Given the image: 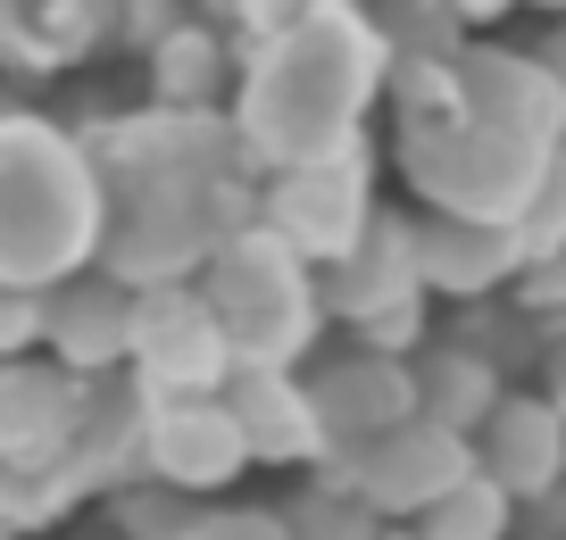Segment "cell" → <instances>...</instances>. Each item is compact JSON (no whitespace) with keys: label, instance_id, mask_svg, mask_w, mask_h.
Listing matches in <instances>:
<instances>
[{"label":"cell","instance_id":"obj_1","mask_svg":"<svg viewBox=\"0 0 566 540\" xmlns=\"http://www.w3.org/2000/svg\"><path fill=\"white\" fill-rule=\"evenodd\" d=\"M391 167L424 200V216L459 225H516L549 158L566 150V100L533 51L459 42L433 59H391Z\"/></svg>","mask_w":566,"mask_h":540},{"label":"cell","instance_id":"obj_2","mask_svg":"<svg viewBox=\"0 0 566 540\" xmlns=\"http://www.w3.org/2000/svg\"><path fill=\"white\" fill-rule=\"evenodd\" d=\"M101 183V266L125 292L192 283L233 233L259 216V174L242 167L226 117H167L134 108L92 134H75Z\"/></svg>","mask_w":566,"mask_h":540},{"label":"cell","instance_id":"obj_3","mask_svg":"<svg viewBox=\"0 0 566 540\" xmlns=\"http://www.w3.org/2000/svg\"><path fill=\"white\" fill-rule=\"evenodd\" d=\"M217 34L233 51L226 134L259 183L367 141V117L391 75V42L375 34V9H342V0H317V9H233Z\"/></svg>","mask_w":566,"mask_h":540},{"label":"cell","instance_id":"obj_4","mask_svg":"<svg viewBox=\"0 0 566 540\" xmlns=\"http://www.w3.org/2000/svg\"><path fill=\"white\" fill-rule=\"evenodd\" d=\"M101 250V183L75 125L42 108H0V283L51 292Z\"/></svg>","mask_w":566,"mask_h":540},{"label":"cell","instance_id":"obj_5","mask_svg":"<svg viewBox=\"0 0 566 540\" xmlns=\"http://www.w3.org/2000/svg\"><path fill=\"white\" fill-rule=\"evenodd\" d=\"M209 325L226 332V358L233 367H259V374H301V358L317 349L325 332V299L317 275H308L275 233L242 225L209 266L192 275Z\"/></svg>","mask_w":566,"mask_h":540},{"label":"cell","instance_id":"obj_6","mask_svg":"<svg viewBox=\"0 0 566 540\" xmlns=\"http://www.w3.org/2000/svg\"><path fill=\"white\" fill-rule=\"evenodd\" d=\"M317 299H325V325H350L358 349L375 358H417L433 332H424V283H417V250H408V216L400 209H375L358 250L342 266L317 275Z\"/></svg>","mask_w":566,"mask_h":540},{"label":"cell","instance_id":"obj_7","mask_svg":"<svg viewBox=\"0 0 566 540\" xmlns=\"http://www.w3.org/2000/svg\"><path fill=\"white\" fill-rule=\"evenodd\" d=\"M375 209H384V200H375V141H358V150L317 158V167L266 174V183H259V216H250V225L275 233L308 275H325V266H342L358 250V233H367Z\"/></svg>","mask_w":566,"mask_h":540},{"label":"cell","instance_id":"obj_8","mask_svg":"<svg viewBox=\"0 0 566 540\" xmlns=\"http://www.w3.org/2000/svg\"><path fill=\"white\" fill-rule=\"evenodd\" d=\"M233 374L226 332L209 325L192 283L167 292H134V341H125V383L150 407H184V400H217Z\"/></svg>","mask_w":566,"mask_h":540},{"label":"cell","instance_id":"obj_9","mask_svg":"<svg viewBox=\"0 0 566 540\" xmlns=\"http://www.w3.org/2000/svg\"><path fill=\"white\" fill-rule=\"evenodd\" d=\"M467 474H475V449H467V441L433 433V424H400V433L367 441V449H350V457H325L308 483L350 490V499L367 507L375 523H391V516L417 523L424 507L442 499V490H459Z\"/></svg>","mask_w":566,"mask_h":540},{"label":"cell","instance_id":"obj_10","mask_svg":"<svg viewBox=\"0 0 566 540\" xmlns=\"http://www.w3.org/2000/svg\"><path fill=\"white\" fill-rule=\"evenodd\" d=\"M301 391H308V416H317V433H325L334 457H350V449H367V441L417 424V374H408V358L342 349V358H325L317 374H301Z\"/></svg>","mask_w":566,"mask_h":540},{"label":"cell","instance_id":"obj_11","mask_svg":"<svg viewBox=\"0 0 566 540\" xmlns=\"http://www.w3.org/2000/svg\"><path fill=\"white\" fill-rule=\"evenodd\" d=\"M125 341H134V292L108 283L101 266L51 283L42 292V358L75 383H108L125 374Z\"/></svg>","mask_w":566,"mask_h":540},{"label":"cell","instance_id":"obj_12","mask_svg":"<svg viewBox=\"0 0 566 540\" xmlns=\"http://www.w3.org/2000/svg\"><path fill=\"white\" fill-rule=\"evenodd\" d=\"M242 433H233V416L217 400H184V407H150V424H142V483L176 490V499H209V490L242 483Z\"/></svg>","mask_w":566,"mask_h":540},{"label":"cell","instance_id":"obj_13","mask_svg":"<svg viewBox=\"0 0 566 540\" xmlns=\"http://www.w3.org/2000/svg\"><path fill=\"white\" fill-rule=\"evenodd\" d=\"M467 449H475V474L509 507H542L549 490H566V424L549 416L542 391H509Z\"/></svg>","mask_w":566,"mask_h":540},{"label":"cell","instance_id":"obj_14","mask_svg":"<svg viewBox=\"0 0 566 540\" xmlns=\"http://www.w3.org/2000/svg\"><path fill=\"white\" fill-rule=\"evenodd\" d=\"M84 391L75 374H59L51 358H9L0 367V466H25V474H59L75 424H84Z\"/></svg>","mask_w":566,"mask_h":540},{"label":"cell","instance_id":"obj_15","mask_svg":"<svg viewBox=\"0 0 566 540\" xmlns=\"http://www.w3.org/2000/svg\"><path fill=\"white\" fill-rule=\"evenodd\" d=\"M142 424H150V400L125 374L84 391V424H75L67 457H59V483L75 490V507H101L108 490L142 483Z\"/></svg>","mask_w":566,"mask_h":540},{"label":"cell","instance_id":"obj_16","mask_svg":"<svg viewBox=\"0 0 566 540\" xmlns=\"http://www.w3.org/2000/svg\"><path fill=\"white\" fill-rule=\"evenodd\" d=\"M408 250L424 299H459V308H492L525 266L509 225H459V216H408Z\"/></svg>","mask_w":566,"mask_h":540},{"label":"cell","instance_id":"obj_17","mask_svg":"<svg viewBox=\"0 0 566 540\" xmlns=\"http://www.w3.org/2000/svg\"><path fill=\"white\" fill-rule=\"evenodd\" d=\"M217 407L233 416V433H242V457L250 466H308L317 474L325 457V433L317 416H308V391L301 374H259V367H233L226 391H217Z\"/></svg>","mask_w":566,"mask_h":540},{"label":"cell","instance_id":"obj_18","mask_svg":"<svg viewBox=\"0 0 566 540\" xmlns=\"http://www.w3.org/2000/svg\"><path fill=\"white\" fill-rule=\"evenodd\" d=\"M233 100V51L217 34V18L184 9L167 25V42L142 59V108H167V117H226Z\"/></svg>","mask_w":566,"mask_h":540},{"label":"cell","instance_id":"obj_19","mask_svg":"<svg viewBox=\"0 0 566 540\" xmlns=\"http://www.w3.org/2000/svg\"><path fill=\"white\" fill-rule=\"evenodd\" d=\"M408 374H417V424H433L450 441H475L492 424V407L509 400V374L467 341H424L408 358Z\"/></svg>","mask_w":566,"mask_h":540},{"label":"cell","instance_id":"obj_20","mask_svg":"<svg viewBox=\"0 0 566 540\" xmlns=\"http://www.w3.org/2000/svg\"><path fill=\"white\" fill-rule=\"evenodd\" d=\"M108 42V9L51 0V9H0V67L9 75H67Z\"/></svg>","mask_w":566,"mask_h":540},{"label":"cell","instance_id":"obj_21","mask_svg":"<svg viewBox=\"0 0 566 540\" xmlns=\"http://www.w3.org/2000/svg\"><path fill=\"white\" fill-rule=\"evenodd\" d=\"M408 532H417V540H509V532H516V507L500 499L483 474H467V483L442 490V499L424 507Z\"/></svg>","mask_w":566,"mask_h":540},{"label":"cell","instance_id":"obj_22","mask_svg":"<svg viewBox=\"0 0 566 540\" xmlns=\"http://www.w3.org/2000/svg\"><path fill=\"white\" fill-rule=\"evenodd\" d=\"M275 516H283V540H384V523L350 490H325V483H308L301 499H283Z\"/></svg>","mask_w":566,"mask_h":540},{"label":"cell","instance_id":"obj_23","mask_svg":"<svg viewBox=\"0 0 566 540\" xmlns=\"http://www.w3.org/2000/svg\"><path fill=\"white\" fill-rule=\"evenodd\" d=\"M84 516L75 507V490L59 483V474H25V466H0V540L18 532H51V523Z\"/></svg>","mask_w":566,"mask_h":540},{"label":"cell","instance_id":"obj_24","mask_svg":"<svg viewBox=\"0 0 566 540\" xmlns=\"http://www.w3.org/2000/svg\"><path fill=\"white\" fill-rule=\"evenodd\" d=\"M101 516L117 523V540H176V532L200 523V507L176 499V490H159V483H125V490L101 499Z\"/></svg>","mask_w":566,"mask_h":540},{"label":"cell","instance_id":"obj_25","mask_svg":"<svg viewBox=\"0 0 566 540\" xmlns=\"http://www.w3.org/2000/svg\"><path fill=\"white\" fill-rule=\"evenodd\" d=\"M509 242H516V258H525V266L566 258V150L549 158V174L533 183V200H525V209H516ZM525 266H516V275H525Z\"/></svg>","mask_w":566,"mask_h":540},{"label":"cell","instance_id":"obj_26","mask_svg":"<svg viewBox=\"0 0 566 540\" xmlns=\"http://www.w3.org/2000/svg\"><path fill=\"white\" fill-rule=\"evenodd\" d=\"M34 349H42V299L0 283V367H9V358H34Z\"/></svg>","mask_w":566,"mask_h":540},{"label":"cell","instance_id":"obj_27","mask_svg":"<svg viewBox=\"0 0 566 540\" xmlns=\"http://www.w3.org/2000/svg\"><path fill=\"white\" fill-rule=\"evenodd\" d=\"M184 9H167V0H142V9H108V42H125V51H159L167 42V25H176Z\"/></svg>","mask_w":566,"mask_h":540},{"label":"cell","instance_id":"obj_28","mask_svg":"<svg viewBox=\"0 0 566 540\" xmlns=\"http://www.w3.org/2000/svg\"><path fill=\"white\" fill-rule=\"evenodd\" d=\"M200 540H283L275 507H200Z\"/></svg>","mask_w":566,"mask_h":540},{"label":"cell","instance_id":"obj_29","mask_svg":"<svg viewBox=\"0 0 566 540\" xmlns=\"http://www.w3.org/2000/svg\"><path fill=\"white\" fill-rule=\"evenodd\" d=\"M533 367H542V400H549V416L566 424V325H549V332H542Z\"/></svg>","mask_w":566,"mask_h":540},{"label":"cell","instance_id":"obj_30","mask_svg":"<svg viewBox=\"0 0 566 540\" xmlns=\"http://www.w3.org/2000/svg\"><path fill=\"white\" fill-rule=\"evenodd\" d=\"M67 540H117V523H108L101 507H84V516H67Z\"/></svg>","mask_w":566,"mask_h":540},{"label":"cell","instance_id":"obj_31","mask_svg":"<svg viewBox=\"0 0 566 540\" xmlns=\"http://www.w3.org/2000/svg\"><path fill=\"white\" fill-rule=\"evenodd\" d=\"M384 540H417V532H408V523H384Z\"/></svg>","mask_w":566,"mask_h":540},{"label":"cell","instance_id":"obj_32","mask_svg":"<svg viewBox=\"0 0 566 540\" xmlns=\"http://www.w3.org/2000/svg\"><path fill=\"white\" fill-rule=\"evenodd\" d=\"M558 540H566V516H558Z\"/></svg>","mask_w":566,"mask_h":540}]
</instances>
